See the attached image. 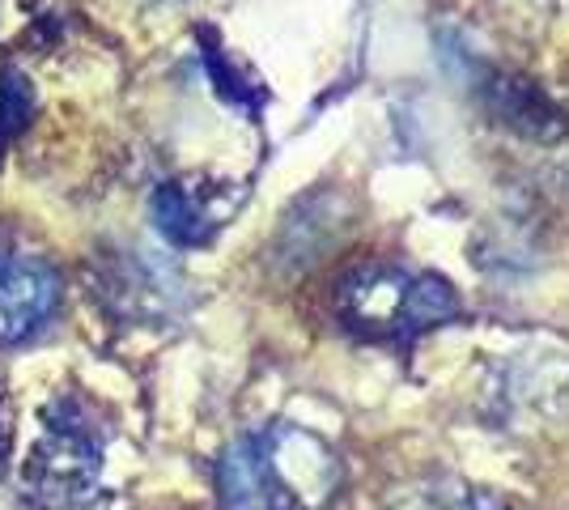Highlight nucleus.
Returning a JSON list of instances; mask_svg holds the SVG:
<instances>
[{
  "instance_id": "obj_7",
  "label": "nucleus",
  "mask_w": 569,
  "mask_h": 510,
  "mask_svg": "<svg viewBox=\"0 0 569 510\" xmlns=\"http://www.w3.org/2000/svg\"><path fill=\"white\" fill-rule=\"evenodd\" d=\"M489 98V111L498 116V123L515 128L522 137H561L566 132V116L561 107H552L531 81H519V77H493V86L485 90Z\"/></svg>"
},
{
  "instance_id": "obj_2",
  "label": "nucleus",
  "mask_w": 569,
  "mask_h": 510,
  "mask_svg": "<svg viewBox=\"0 0 569 510\" xmlns=\"http://www.w3.org/2000/svg\"><path fill=\"white\" fill-rule=\"evenodd\" d=\"M247 442L268 510H328L336 502L345 472L319 434L302 426H272Z\"/></svg>"
},
{
  "instance_id": "obj_6",
  "label": "nucleus",
  "mask_w": 569,
  "mask_h": 510,
  "mask_svg": "<svg viewBox=\"0 0 569 510\" xmlns=\"http://www.w3.org/2000/svg\"><path fill=\"white\" fill-rule=\"evenodd\" d=\"M179 290L183 286L174 281L170 268L153 264L149 256H128L111 264V277L102 281L98 293L128 319H167L179 307Z\"/></svg>"
},
{
  "instance_id": "obj_1",
  "label": "nucleus",
  "mask_w": 569,
  "mask_h": 510,
  "mask_svg": "<svg viewBox=\"0 0 569 510\" xmlns=\"http://www.w3.org/2000/svg\"><path fill=\"white\" fill-rule=\"evenodd\" d=\"M340 323L366 340H412L459 316V298L442 277L403 272L391 264H366L336 290Z\"/></svg>"
},
{
  "instance_id": "obj_10",
  "label": "nucleus",
  "mask_w": 569,
  "mask_h": 510,
  "mask_svg": "<svg viewBox=\"0 0 569 510\" xmlns=\"http://www.w3.org/2000/svg\"><path fill=\"white\" fill-rule=\"evenodd\" d=\"M429 510H510L493 493H480V489H455L447 498H438Z\"/></svg>"
},
{
  "instance_id": "obj_9",
  "label": "nucleus",
  "mask_w": 569,
  "mask_h": 510,
  "mask_svg": "<svg viewBox=\"0 0 569 510\" xmlns=\"http://www.w3.org/2000/svg\"><path fill=\"white\" fill-rule=\"evenodd\" d=\"M204 60H209V73H213V81H217V90L230 98V102H238V107H260V94H251V86L242 81V77L226 64V56H221V48H209L204 51Z\"/></svg>"
},
{
  "instance_id": "obj_3",
  "label": "nucleus",
  "mask_w": 569,
  "mask_h": 510,
  "mask_svg": "<svg viewBox=\"0 0 569 510\" xmlns=\"http://www.w3.org/2000/svg\"><path fill=\"white\" fill-rule=\"evenodd\" d=\"M102 472V447L90 426H81L64 404V417L51 413L43 438L30 447L26 486L48 507H77L86 502Z\"/></svg>"
},
{
  "instance_id": "obj_4",
  "label": "nucleus",
  "mask_w": 569,
  "mask_h": 510,
  "mask_svg": "<svg viewBox=\"0 0 569 510\" xmlns=\"http://www.w3.org/2000/svg\"><path fill=\"white\" fill-rule=\"evenodd\" d=\"M234 183H221L213 174H183L153 192V221L174 247H204L238 209Z\"/></svg>"
},
{
  "instance_id": "obj_11",
  "label": "nucleus",
  "mask_w": 569,
  "mask_h": 510,
  "mask_svg": "<svg viewBox=\"0 0 569 510\" xmlns=\"http://www.w3.org/2000/svg\"><path fill=\"white\" fill-rule=\"evenodd\" d=\"M9 447H13V404H9V391L0 383V472L9 460Z\"/></svg>"
},
{
  "instance_id": "obj_5",
  "label": "nucleus",
  "mask_w": 569,
  "mask_h": 510,
  "mask_svg": "<svg viewBox=\"0 0 569 510\" xmlns=\"http://www.w3.org/2000/svg\"><path fill=\"white\" fill-rule=\"evenodd\" d=\"M60 307V277L39 256L0 251V344L30 340Z\"/></svg>"
},
{
  "instance_id": "obj_8",
  "label": "nucleus",
  "mask_w": 569,
  "mask_h": 510,
  "mask_svg": "<svg viewBox=\"0 0 569 510\" xmlns=\"http://www.w3.org/2000/svg\"><path fill=\"white\" fill-rule=\"evenodd\" d=\"M34 107H39V94H34L30 77L18 64H4L0 69V146L13 141L26 123L34 120Z\"/></svg>"
}]
</instances>
